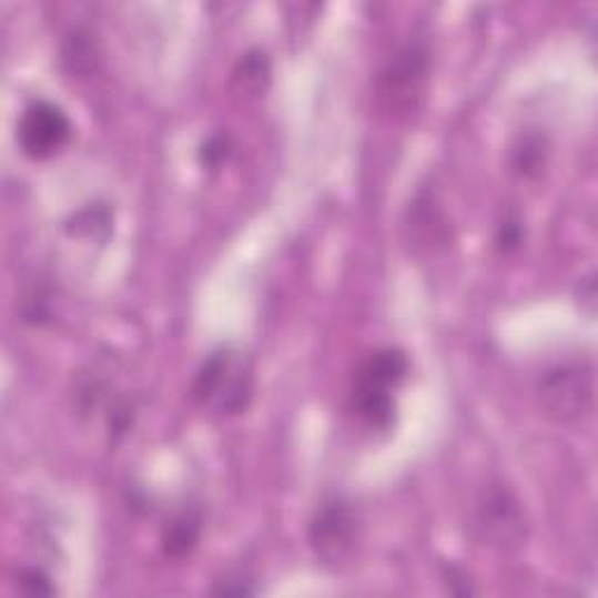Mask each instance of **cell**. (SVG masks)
I'll return each mask as SVG.
<instances>
[{"label":"cell","instance_id":"30bf717a","mask_svg":"<svg viewBox=\"0 0 598 598\" xmlns=\"http://www.w3.org/2000/svg\"><path fill=\"white\" fill-rule=\"evenodd\" d=\"M409 372V361L407 353L401 348H379L369 353L365 363L358 367L356 379L369 382V384H379L386 388L401 386L403 379Z\"/></svg>","mask_w":598,"mask_h":598},{"label":"cell","instance_id":"3957f363","mask_svg":"<svg viewBox=\"0 0 598 598\" xmlns=\"http://www.w3.org/2000/svg\"><path fill=\"white\" fill-rule=\"evenodd\" d=\"M430 50L424 40H409L397 50L379 78V97L391 113H412L426 94Z\"/></svg>","mask_w":598,"mask_h":598},{"label":"cell","instance_id":"6da1fadb","mask_svg":"<svg viewBox=\"0 0 598 598\" xmlns=\"http://www.w3.org/2000/svg\"><path fill=\"white\" fill-rule=\"evenodd\" d=\"M192 395L220 414L246 412L253 401V367L230 346L215 348L194 374Z\"/></svg>","mask_w":598,"mask_h":598},{"label":"cell","instance_id":"9a60e30c","mask_svg":"<svg viewBox=\"0 0 598 598\" xmlns=\"http://www.w3.org/2000/svg\"><path fill=\"white\" fill-rule=\"evenodd\" d=\"M234 152V143L230 139V134H225V131H217V134H211L202 148H199V164H202L204 169H220L223 166Z\"/></svg>","mask_w":598,"mask_h":598},{"label":"cell","instance_id":"8992f818","mask_svg":"<svg viewBox=\"0 0 598 598\" xmlns=\"http://www.w3.org/2000/svg\"><path fill=\"white\" fill-rule=\"evenodd\" d=\"M71 120L50 101H33L21 113L17 143L31 160H50L71 139Z\"/></svg>","mask_w":598,"mask_h":598},{"label":"cell","instance_id":"d6986e66","mask_svg":"<svg viewBox=\"0 0 598 598\" xmlns=\"http://www.w3.org/2000/svg\"><path fill=\"white\" fill-rule=\"evenodd\" d=\"M255 591L257 589L251 585V580H243V578H227L220 582V587H215V594L220 596H251Z\"/></svg>","mask_w":598,"mask_h":598},{"label":"cell","instance_id":"277c9868","mask_svg":"<svg viewBox=\"0 0 598 598\" xmlns=\"http://www.w3.org/2000/svg\"><path fill=\"white\" fill-rule=\"evenodd\" d=\"M361 540V517L344 496H327L308 521V543L325 564L348 561Z\"/></svg>","mask_w":598,"mask_h":598},{"label":"cell","instance_id":"e0dca14e","mask_svg":"<svg viewBox=\"0 0 598 598\" xmlns=\"http://www.w3.org/2000/svg\"><path fill=\"white\" fill-rule=\"evenodd\" d=\"M17 589L27 596H54L57 594V587L52 585L50 575L38 566H27L19 570Z\"/></svg>","mask_w":598,"mask_h":598},{"label":"cell","instance_id":"ac0fdd59","mask_svg":"<svg viewBox=\"0 0 598 598\" xmlns=\"http://www.w3.org/2000/svg\"><path fill=\"white\" fill-rule=\"evenodd\" d=\"M131 426H134V407H131L126 401L115 403L108 412V435L113 442L122 439Z\"/></svg>","mask_w":598,"mask_h":598},{"label":"cell","instance_id":"9c48e42d","mask_svg":"<svg viewBox=\"0 0 598 598\" xmlns=\"http://www.w3.org/2000/svg\"><path fill=\"white\" fill-rule=\"evenodd\" d=\"M204 530V517L199 509L187 507L175 515L162 530V551L166 559L181 561L192 557V551L199 547Z\"/></svg>","mask_w":598,"mask_h":598},{"label":"cell","instance_id":"2e32d148","mask_svg":"<svg viewBox=\"0 0 598 598\" xmlns=\"http://www.w3.org/2000/svg\"><path fill=\"white\" fill-rule=\"evenodd\" d=\"M524 239H526V230H524L521 217L505 215L498 223V230H496V249H498V253L509 255V253L519 251Z\"/></svg>","mask_w":598,"mask_h":598},{"label":"cell","instance_id":"ba28073f","mask_svg":"<svg viewBox=\"0 0 598 598\" xmlns=\"http://www.w3.org/2000/svg\"><path fill=\"white\" fill-rule=\"evenodd\" d=\"M409 239L416 243V246L424 249H437V246H447L449 243V225L445 215H442L439 206L435 204L433 194L420 192L414 204L409 209Z\"/></svg>","mask_w":598,"mask_h":598},{"label":"cell","instance_id":"52a82bcc","mask_svg":"<svg viewBox=\"0 0 598 598\" xmlns=\"http://www.w3.org/2000/svg\"><path fill=\"white\" fill-rule=\"evenodd\" d=\"M351 405L356 416L372 430H391L395 426V397L393 388L356 379L351 393Z\"/></svg>","mask_w":598,"mask_h":598},{"label":"cell","instance_id":"7c38bea8","mask_svg":"<svg viewBox=\"0 0 598 598\" xmlns=\"http://www.w3.org/2000/svg\"><path fill=\"white\" fill-rule=\"evenodd\" d=\"M61 61L71 75H90L97 69V48L92 33L75 27L61 40Z\"/></svg>","mask_w":598,"mask_h":598},{"label":"cell","instance_id":"5bb4252c","mask_svg":"<svg viewBox=\"0 0 598 598\" xmlns=\"http://www.w3.org/2000/svg\"><path fill=\"white\" fill-rule=\"evenodd\" d=\"M110 225H113V213L105 204H90L87 209L73 213L65 220V232L71 236H99L108 234Z\"/></svg>","mask_w":598,"mask_h":598},{"label":"cell","instance_id":"ffe728a7","mask_svg":"<svg viewBox=\"0 0 598 598\" xmlns=\"http://www.w3.org/2000/svg\"><path fill=\"white\" fill-rule=\"evenodd\" d=\"M447 589L456 596H470L473 589H470V580H465V575L458 570V568H447Z\"/></svg>","mask_w":598,"mask_h":598},{"label":"cell","instance_id":"5b68a950","mask_svg":"<svg viewBox=\"0 0 598 598\" xmlns=\"http://www.w3.org/2000/svg\"><path fill=\"white\" fill-rule=\"evenodd\" d=\"M477 536L498 549H517L528 536V519L519 498L500 484H491L475 505Z\"/></svg>","mask_w":598,"mask_h":598},{"label":"cell","instance_id":"8fae6325","mask_svg":"<svg viewBox=\"0 0 598 598\" xmlns=\"http://www.w3.org/2000/svg\"><path fill=\"white\" fill-rule=\"evenodd\" d=\"M549 160V141L543 131H524L509 150V166L519 179H538Z\"/></svg>","mask_w":598,"mask_h":598},{"label":"cell","instance_id":"7a4b0ae2","mask_svg":"<svg viewBox=\"0 0 598 598\" xmlns=\"http://www.w3.org/2000/svg\"><path fill=\"white\" fill-rule=\"evenodd\" d=\"M594 391V365L589 361H566L554 365L538 382V395L545 412L561 424H575L591 412Z\"/></svg>","mask_w":598,"mask_h":598},{"label":"cell","instance_id":"4fadbf2b","mask_svg":"<svg viewBox=\"0 0 598 598\" xmlns=\"http://www.w3.org/2000/svg\"><path fill=\"white\" fill-rule=\"evenodd\" d=\"M234 84L241 92L246 94H260L267 90V84L272 80V63L270 57L262 50H249L246 54H241V59L234 65Z\"/></svg>","mask_w":598,"mask_h":598}]
</instances>
